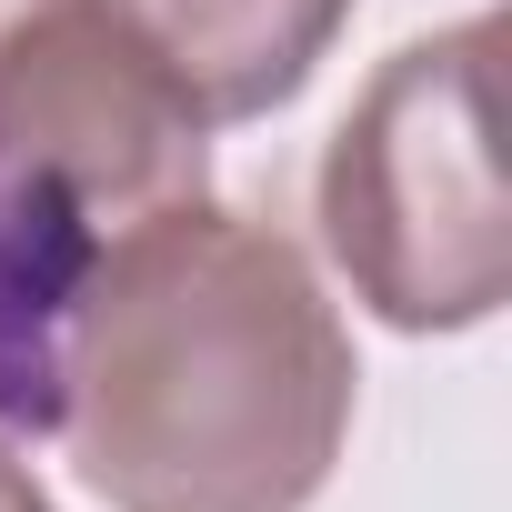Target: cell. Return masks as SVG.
<instances>
[{
    "label": "cell",
    "instance_id": "obj_1",
    "mask_svg": "<svg viewBox=\"0 0 512 512\" xmlns=\"http://www.w3.org/2000/svg\"><path fill=\"white\" fill-rule=\"evenodd\" d=\"M352 332L312 251L181 201L61 302V452L111 512H302L352 442Z\"/></svg>",
    "mask_w": 512,
    "mask_h": 512
},
{
    "label": "cell",
    "instance_id": "obj_5",
    "mask_svg": "<svg viewBox=\"0 0 512 512\" xmlns=\"http://www.w3.org/2000/svg\"><path fill=\"white\" fill-rule=\"evenodd\" d=\"M61 422V292L0 241V432L41 442Z\"/></svg>",
    "mask_w": 512,
    "mask_h": 512
},
{
    "label": "cell",
    "instance_id": "obj_3",
    "mask_svg": "<svg viewBox=\"0 0 512 512\" xmlns=\"http://www.w3.org/2000/svg\"><path fill=\"white\" fill-rule=\"evenodd\" d=\"M181 201H211V121L111 0L41 11L0 51V241L71 302L111 241Z\"/></svg>",
    "mask_w": 512,
    "mask_h": 512
},
{
    "label": "cell",
    "instance_id": "obj_7",
    "mask_svg": "<svg viewBox=\"0 0 512 512\" xmlns=\"http://www.w3.org/2000/svg\"><path fill=\"white\" fill-rule=\"evenodd\" d=\"M41 11H61V0H0V51H11V41H21Z\"/></svg>",
    "mask_w": 512,
    "mask_h": 512
},
{
    "label": "cell",
    "instance_id": "obj_2",
    "mask_svg": "<svg viewBox=\"0 0 512 512\" xmlns=\"http://www.w3.org/2000/svg\"><path fill=\"white\" fill-rule=\"evenodd\" d=\"M502 11L402 41L342 111L312 221L352 302L392 332H472L512 302V201L492 151Z\"/></svg>",
    "mask_w": 512,
    "mask_h": 512
},
{
    "label": "cell",
    "instance_id": "obj_6",
    "mask_svg": "<svg viewBox=\"0 0 512 512\" xmlns=\"http://www.w3.org/2000/svg\"><path fill=\"white\" fill-rule=\"evenodd\" d=\"M0 512H61V502L41 492V472L21 462V442H11V432H0Z\"/></svg>",
    "mask_w": 512,
    "mask_h": 512
},
{
    "label": "cell",
    "instance_id": "obj_4",
    "mask_svg": "<svg viewBox=\"0 0 512 512\" xmlns=\"http://www.w3.org/2000/svg\"><path fill=\"white\" fill-rule=\"evenodd\" d=\"M111 11L171 71V91L221 131V121H262L302 101L352 21V0H111Z\"/></svg>",
    "mask_w": 512,
    "mask_h": 512
}]
</instances>
